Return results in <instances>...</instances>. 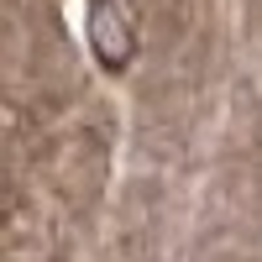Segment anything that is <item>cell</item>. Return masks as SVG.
I'll return each instance as SVG.
<instances>
[{
    "mask_svg": "<svg viewBox=\"0 0 262 262\" xmlns=\"http://www.w3.org/2000/svg\"><path fill=\"white\" fill-rule=\"evenodd\" d=\"M90 42L105 69H126L131 58V27L126 16L116 11V0H90Z\"/></svg>",
    "mask_w": 262,
    "mask_h": 262,
    "instance_id": "obj_1",
    "label": "cell"
}]
</instances>
